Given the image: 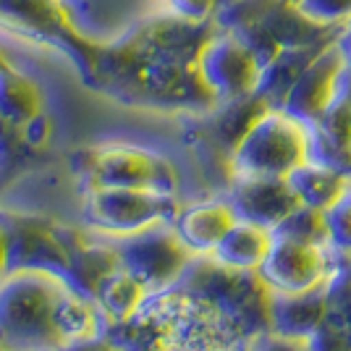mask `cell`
<instances>
[{
    "instance_id": "44dd1931",
    "label": "cell",
    "mask_w": 351,
    "mask_h": 351,
    "mask_svg": "<svg viewBox=\"0 0 351 351\" xmlns=\"http://www.w3.org/2000/svg\"><path fill=\"white\" fill-rule=\"evenodd\" d=\"M270 234L276 239H293V241H304V244L330 247V231H328L325 213L307 205L296 207L291 215H286Z\"/></svg>"
},
{
    "instance_id": "8fae6325",
    "label": "cell",
    "mask_w": 351,
    "mask_h": 351,
    "mask_svg": "<svg viewBox=\"0 0 351 351\" xmlns=\"http://www.w3.org/2000/svg\"><path fill=\"white\" fill-rule=\"evenodd\" d=\"M231 207L236 218L273 231L286 215L302 205L286 178L273 176H234L231 181Z\"/></svg>"
},
{
    "instance_id": "e0dca14e",
    "label": "cell",
    "mask_w": 351,
    "mask_h": 351,
    "mask_svg": "<svg viewBox=\"0 0 351 351\" xmlns=\"http://www.w3.org/2000/svg\"><path fill=\"white\" fill-rule=\"evenodd\" d=\"M325 47H283V50H278L260 69V79H257L254 95H260L270 108H280L291 84L296 82V76L304 71V66L317 53H322Z\"/></svg>"
},
{
    "instance_id": "3957f363",
    "label": "cell",
    "mask_w": 351,
    "mask_h": 351,
    "mask_svg": "<svg viewBox=\"0 0 351 351\" xmlns=\"http://www.w3.org/2000/svg\"><path fill=\"white\" fill-rule=\"evenodd\" d=\"M0 27L27 43L58 50L82 76L89 73L100 40L76 27L63 0H0Z\"/></svg>"
},
{
    "instance_id": "d6986e66",
    "label": "cell",
    "mask_w": 351,
    "mask_h": 351,
    "mask_svg": "<svg viewBox=\"0 0 351 351\" xmlns=\"http://www.w3.org/2000/svg\"><path fill=\"white\" fill-rule=\"evenodd\" d=\"M270 244H273V234L267 228L247 220H236L215 247V257L234 267H260L270 252Z\"/></svg>"
},
{
    "instance_id": "8992f818",
    "label": "cell",
    "mask_w": 351,
    "mask_h": 351,
    "mask_svg": "<svg viewBox=\"0 0 351 351\" xmlns=\"http://www.w3.org/2000/svg\"><path fill=\"white\" fill-rule=\"evenodd\" d=\"M87 220L100 231L132 236L176 218V194L149 189H87Z\"/></svg>"
},
{
    "instance_id": "83f0119b",
    "label": "cell",
    "mask_w": 351,
    "mask_h": 351,
    "mask_svg": "<svg viewBox=\"0 0 351 351\" xmlns=\"http://www.w3.org/2000/svg\"><path fill=\"white\" fill-rule=\"evenodd\" d=\"M3 257H5V239H3V228H0V267H3Z\"/></svg>"
},
{
    "instance_id": "9c48e42d",
    "label": "cell",
    "mask_w": 351,
    "mask_h": 351,
    "mask_svg": "<svg viewBox=\"0 0 351 351\" xmlns=\"http://www.w3.org/2000/svg\"><path fill=\"white\" fill-rule=\"evenodd\" d=\"M257 270L273 291H307L328 278V247L273 236L270 252Z\"/></svg>"
},
{
    "instance_id": "4fadbf2b",
    "label": "cell",
    "mask_w": 351,
    "mask_h": 351,
    "mask_svg": "<svg viewBox=\"0 0 351 351\" xmlns=\"http://www.w3.org/2000/svg\"><path fill=\"white\" fill-rule=\"evenodd\" d=\"M325 291H328V278L307 291H273V304H270L273 333L299 338L312 336L317 330V325L325 320V309H328Z\"/></svg>"
},
{
    "instance_id": "603a6c76",
    "label": "cell",
    "mask_w": 351,
    "mask_h": 351,
    "mask_svg": "<svg viewBox=\"0 0 351 351\" xmlns=\"http://www.w3.org/2000/svg\"><path fill=\"white\" fill-rule=\"evenodd\" d=\"M325 220H328V231H330V244L351 249V184L349 189L341 194L336 205L325 210Z\"/></svg>"
},
{
    "instance_id": "484cf974",
    "label": "cell",
    "mask_w": 351,
    "mask_h": 351,
    "mask_svg": "<svg viewBox=\"0 0 351 351\" xmlns=\"http://www.w3.org/2000/svg\"><path fill=\"white\" fill-rule=\"evenodd\" d=\"M254 351H312L309 349V338L299 336H280V333H260L254 341Z\"/></svg>"
},
{
    "instance_id": "ffe728a7",
    "label": "cell",
    "mask_w": 351,
    "mask_h": 351,
    "mask_svg": "<svg viewBox=\"0 0 351 351\" xmlns=\"http://www.w3.org/2000/svg\"><path fill=\"white\" fill-rule=\"evenodd\" d=\"M95 296H100L105 307V315L116 322H126L132 320V315L139 309L142 299H145V286L139 280L129 276L126 270L123 273H110L108 278L100 283V289Z\"/></svg>"
},
{
    "instance_id": "ac0fdd59",
    "label": "cell",
    "mask_w": 351,
    "mask_h": 351,
    "mask_svg": "<svg viewBox=\"0 0 351 351\" xmlns=\"http://www.w3.org/2000/svg\"><path fill=\"white\" fill-rule=\"evenodd\" d=\"M286 181L291 184V189L296 191L299 202L315 210H330L341 199V194L349 189L351 178L343 173H338L333 168L322 165V162L307 160L299 168H293L291 173L286 176Z\"/></svg>"
},
{
    "instance_id": "2e32d148",
    "label": "cell",
    "mask_w": 351,
    "mask_h": 351,
    "mask_svg": "<svg viewBox=\"0 0 351 351\" xmlns=\"http://www.w3.org/2000/svg\"><path fill=\"white\" fill-rule=\"evenodd\" d=\"M270 105L265 103L260 95H244V97H236V100H228V103H218L210 113V121L202 132L218 142L226 152L234 155L236 145L244 139V134L254 126V121L263 116Z\"/></svg>"
},
{
    "instance_id": "d4e9b609",
    "label": "cell",
    "mask_w": 351,
    "mask_h": 351,
    "mask_svg": "<svg viewBox=\"0 0 351 351\" xmlns=\"http://www.w3.org/2000/svg\"><path fill=\"white\" fill-rule=\"evenodd\" d=\"M309 349L312 351H351L349 336L336 328L333 322L322 320L317 325V330L309 336Z\"/></svg>"
},
{
    "instance_id": "cb8c5ba5",
    "label": "cell",
    "mask_w": 351,
    "mask_h": 351,
    "mask_svg": "<svg viewBox=\"0 0 351 351\" xmlns=\"http://www.w3.org/2000/svg\"><path fill=\"white\" fill-rule=\"evenodd\" d=\"M218 3L220 0H158L162 14H171L191 24H213Z\"/></svg>"
},
{
    "instance_id": "30bf717a",
    "label": "cell",
    "mask_w": 351,
    "mask_h": 351,
    "mask_svg": "<svg viewBox=\"0 0 351 351\" xmlns=\"http://www.w3.org/2000/svg\"><path fill=\"white\" fill-rule=\"evenodd\" d=\"M341 71H343V56H341V47L336 40L322 53H317L304 66V71L296 76L280 110H286L296 121H302L304 126L315 123L328 110V105L338 97Z\"/></svg>"
},
{
    "instance_id": "277c9868",
    "label": "cell",
    "mask_w": 351,
    "mask_h": 351,
    "mask_svg": "<svg viewBox=\"0 0 351 351\" xmlns=\"http://www.w3.org/2000/svg\"><path fill=\"white\" fill-rule=\"evenodd\" d=\"M76 173L87 189H149L176 194L178 173L158 152L134 145H100L76 152Z\"/></svg>"
},
{
    "instance_id": "4316f807",
    "label": "cell",
    "mask_w": 351,
    "mask_h": 351,
    "mask_svg": "<svg viewBox=\"0 0 351 351\" xmlns=\"http://www.w3.org/2000/svg\"><path fill=\"white\" fill-rule=\"evenodd\" d=\"M338 47H341V56H343V71H341L338 92L351 95V24L341 32V37H338Z\"/></svg>"
},
{
    "instance_id": "6da1fadb",
    "label": "cell",
    "mask_w": 351,
    "mask_h": 351,
    "mask_svg": "<svg viewBox=\"0 0 351 351\" xmlns=\"http://www.w3.org/2000/svg\"><path fill=\"white\" fill-rule=\"evenodd\" d=\"M210 32L213 24L158 11L116 40H100L84 84L126 105L210 113L218 103L194 66Z\"/></svg>"
},
{
    "instance_id": "7402d4cb",
    "label": "cell",
    "mask_w": 351,
    "mask_h": 351,
    "mask_svg": "<svg viewBox=\"0 0 351 351\" xmlns=\"http://www.w3.org/2000/svg\"><path fill=\"white\" fill-rule=\"evenodd\" d=\"M302 14L328 24V27H349L351 24V0H302L296 3Z\"/></svg>"
},
{
    "instance_id": "f1b7e54d",
    "label": "cell",
    "mask_w": 351,
    "mask_h": 351,
    "mask_svg": "<svg viewBox=\"0 0 351 351\" xmlns=\"http://www.w3.org/2000/svg\"><path fill=\"white\" fill-rule=\"evenodd\" d=\"M291 3H302V0H291Z\"/></svg>"
},
{
    "instance_id": "9a60e30c",
    "label": "cell",
    "mask_w": 351,
    "mask_h": 351,
    "mask_svg": "<svg viewBox=\"0 0 351 351\" xmlns=\"http://www.w3.org/2000/svg\"><path fill=\"white\" fill-rule=\"evenodd\" d=\"M236 220L231 202H205L176 213L173 228L191 252H215Z\"/></svg>"
},
{
    "instance_id": "ba28073f",
    "label": "cell",
    "mask_w": 351,
    "mask_h": 351,
    "mask_svg": "<svg viewBox=\"0 0 351 351\" xmlns=\"http://www.w3.org/2000/svg\"><path fill=\"white\" fill-rule=\"evenodd\" d=\"M126 241L118 244V257L123 270L134 276L142 286L160 289L171 280H178L181 270L191 260V249L181 241L176 228L158 223L139 234L123 236Z\"/></svg>"
},
{
    "instance_id": "52a82bcc",
    "label": "cell",
    "mask_w": 351,
    "mask_h": 351,
    "mask_svg": "<svg viewBox=\"0 0 351 351\" xmlns=\"http://www.w3.org/2000/svg\"><path fill=\"white\" fill-rule=\"evenodd\" d=\"M194 66L205 87L213 92L215 103H228L236 97L252 95L257 89V79L263 69L254 53L239 37L215 27L199 47Z\"/></svg>"
},
{
    "instance_id": "7a4b0ae2",
    "label": "cell",
    "mask_w": 351,
    "mask_h": 351,
    "mask_svg": "<svg viewBox=\"0 0 351 351\" xmlns=\"http://www.w3.org/2000/svg\"><path fill=\"white\" fill-rule=\"evenodd\" d=\"M178 280L181 291L215 307L220 317L234 322L239 333L249 336L273 330V289L257 267H234L220 263L218 257H199L186 263Z\"/></svg>"
},
{
    "instance_id": "5bb4252c",
    "label": "cell",
    "mask_w": 351,
    "mask_h": 351,
    "mask_svg": "<svg viewBox=\"0 0 351 351\" xmlns=\"http://www.w3.org/2000/svg\"><path fill=\"white\" fill-rule=\"evenodd\" d=\"M45 110V95L27 71H21L0 47V123L21 129Z\"/></svg>"
},
{
    "instance_id": "7c38bea8",
    "label": "cell",
    "mask_w": 351,
    "mask_h": 351,
    "mask_svg": "<svg viewBox=\"0 0 351 351\" xmlns=\"http://www.w3.org/2000/svg\"><path fill=\"white\" fill-rule=\"evenodd\" d=\"M309 160L351 178V95L338 92L315 123H309Z\"/></svg>"
},
{
    "instance_id": "5b68a950",
    "label": "cell",
    "mask_w": 351,
    "mask_h": 351,
    "mask_svg": "<svg viewBox=\"0 0 351 351\" xmlns=\"http://www.w3.org/2000/svg\"><path fill=\"white\" fill-rule=\"evenodd\" d=\"M236 176L286 178L293 168L309 160V129L280 108H267L236 145Z\"/></svg>"
}]
</instances>
